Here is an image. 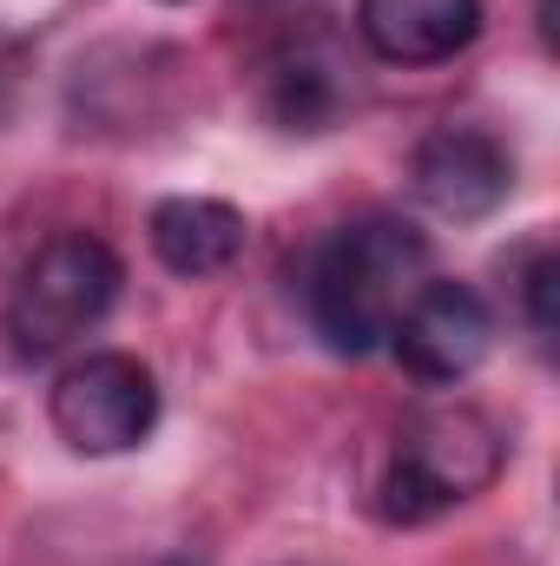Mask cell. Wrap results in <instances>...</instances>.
I'll use <instances>...</instances> for the list:
<instances>
[{
  "instance_id": "1",
  "label": "cell",
  "mask_w": 560,
  "mask_h": 566,
  "mask_svg": "<svg viewBox=\"0 0 560 566\" xmlns=\"http://www.w3.org/2000/svg\"><path fill=\"white\" fill-rule=\"evenodd\" d=\"M428 277L435 251L409 218H356L310 264V323L336 356H370Z\"/></svg>"
},
{
  "instance_id": "2",
  "label": "cell",
  "mask_w": 560,
  "mask_h": 566,
  "mask_svg": "<svg viewBox=\"0 0 560 566\" xmlns=\"http://www.w3.org/2000/svg\"><path fill=\"white\" fill-rule=\"evenodd\" d=\"M501 461H508V434L475 402L416 409L390 448V468H383V514L403 527H422V521L475 501L481 488H495Z\"/></svg>"
},
{
  "instance_id": "3",
  "label": "cell",
  "mask_w": 560,
  "mask_h": 566,
  "mask_svg": "<svg viewBox=\"0 0 560 566\" xmlns=\"http://www.w3.org/2000/svg\"><path fill=\"white\" fill-rule=\"evenodd\" d=\"M120 283H126V271H120L106 238H93V231L46 238L20 264L13 290H7V343H13V356L20 363H46V356L73 349L113 310Z\"/></svg>"
},
{
  "instance_id": "4",
  "label": "cell",
  "mask_w": 560,
  "mask_h": 566,
  "mask_svg": "<svg viewBox=\"0 0 560 566\" xmlns=\"http://www.w3.org/2000/svg\"><path fill=\"white\" fill-rule=\"evenodd\" d=\"M46 416L60 428V441L80 454H126L158 428V382L139 356L100 349L53 382Z\"/></svg>"
},
{
  "instance_id": "5",
  "label": "cell",
  "mask_w": 560,
  "mask_h": 566,
  "mask_svg": "<svg viewBox=\"0 0 560 566\" xmlns=\"http://www.w3.org/2000/svg\"><path fill=\"white\" fill-rule=\"evenodd\" d=\"M390 343H396V363L416 382H468L495 349V310L468 283L428 277L416 290V303L396 316Z\"/></svg>"
},
{
  "instance_id": "6",
  "label": "cell",
  "mask_w": 560,
  "mask_h": 566,
  "mask_svg": "<svg viewBox=\"0 0 560 566\" xmlns=\"http://www.w3.org/2000/svg\"><path fill=\"white\" fill-rule=\"evenodd\" d=\"M409 178H416V198L435 218L475 224V218H488V211L508 205L515 158H508V145L495 139V133H481V126H442V133H428L416 145Z\"/></svg>"
},
{
  "instance_id": "7",
  "label": "cell",
  "mask_w": 560,
  "mask_h": 566,
  "mask_svg": "<svg viewBox=\"0 0 560 566\" xmlns=\"http://www.w3.org/2000/svg\"><path fill=\"white\" fill-rule=\"evenodd\" d=\"M356 33L390 66H442L481 33V0H356Z\"/></svg>"
},
{
  "instance_id": "8",
  "label": "cell",
  "mask_w": 560,
  "mask_h": 566,
  "mask_svg": "<svg viewBox=\"0 0 560 566\" xmlns=\"http://www.w3.org/2000/svg\"><path fill=\"white\" fill-rule=\"evenodd\" d=\"M245 211L225 198H165L152 211V251L172 277H218L245 258Z\"/></svg>"
},
{
  "instance_id": "9",
  "label": "cell",
  "mask_w": 560,
  "mask_h": 566,
  "mask_svg": "<svg viewBox=\"0 0 560 566\" xmlns=\"http://www.w3.org/2000/svg\"><path fill=\"white\" fill-rule=\"evenodd\" d=\"M343 73L350 66L323 40H303L297 53H283L278 66H271V119H278L283 133H323L343 113V99H350Z\"/></svg>"
},
{
  "instance_id": "10",
  "label": "cell",
  "mask_w": 560,
  "mask_h": 566,
  "mask_svg": "<svg viewBox=\"0 0 560 566\" xmlns=\"http://www.w3.org/2000/svg\"><path fill=\"white\" fill-rule=\"evenodd\" d=\"M554 283H560V258L554 251H541V258L528 264V283H521V296H528V323H535L541 343L554 336Z\"/></svg>"
},
{
  "instance_id": "11",
  "label": "cell",
  "mask_w": 560,
  "mask_h": 566,
  "mask_svg": "<svg viewBox=\"0 0 560 566\" xmlns=\"http://www.w3.org/2000/svg\"><path fill=\"white\" fill-rule=\"evenodd\" d=\"M158 566H178V560H158Z\"/></svg>"
},
{
  "instance_id": "12",
  "label": "cell",
  "mask_w": 560,
  "mask_h": 566,
  "mask_svg": "<svg viewBox=\"0 0 560 566\" xmlns=\"http://www.w3.org/2000/svg\"><path fill=\"white\" fill-rule=\"evenodd\" d=\"M165 7H178V0H165Z\"/></svg>"
}]
</instances>
